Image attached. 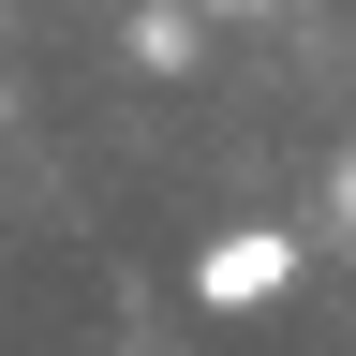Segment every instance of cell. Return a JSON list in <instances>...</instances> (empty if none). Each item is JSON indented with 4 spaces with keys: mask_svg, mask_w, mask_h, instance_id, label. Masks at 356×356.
<instances>
[{
    "mask_svg": "<svg viewBox=\"0 0 356 356\" xmlns=\"http://www.w3.org/2000/svg\"><path fill=\"white\" fill-rule=\"evenodd\" d=\"M282 282H297V238H282V222H238V238L193 252V297H208V312H267Z\"/></svg>",
    "mask_w": 356,
    "mask_h": 356,
    "instance_id": "obj_1",
    "label": "cell"
}]
</instances>
